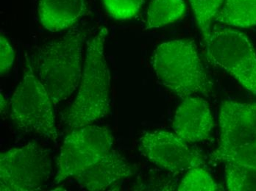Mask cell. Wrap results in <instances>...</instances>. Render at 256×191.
Instances as JSON below:
<instances>
[{"label": "cell", "instance_id": "15", "mask_svg": "<svg viewBox=\"0 0 256 191\" xmlns=\"http://www.w3.org/2000/svg\"><path fill=\"white\" fill-rule=\"evenodd\" d=\"M214 156L216 161L226 165L256 170V142L224 152H214Z\"/></svg>", "mask_w": 256, "mask_h": 191}, {"label": "cell", "instance_id": "3", "mask_svg": "<svg viewBox=\"0 0 256 191\" xmlns=\"http://www.w3.org/2000/svg\"><path fill=\"white\" fill-rule=\"evenodd\" d=\"M152 66L158 82L182 99L207 94L210 88L198 48L190 40H172L159 45L152 56Z\"/></svg>", "mask_w": 256, "mask_h": 191}, {"label": "cell", "instance_id": "13", "mask_svg": "<svg viewBox=\"0 0 256 191\" xmlns=\"http://www.w3.org/2000/svg\"><path fill=\"white\" fill-rule=\"evenodd\" d=\"M214 21L236 27L256 25V0H226Z\"/></svg>", "mask_w": 256, "mask_h": 191}, {"label": "cell", "instance_id": "16", "mask_svg": "<svg viewBox=\"0 0 256 191\" xmlns=\"http://www.w3.org/2000/svg\"><path fill=\"white\" fill-rule=\"evenodd\" d=\"M226 181L230 191H256V170L226 165Z\"/></svg>", "mask_w": 256, "mask_h": 191}, {"label": "cell", "instance_id": "2", "mask_svg": "<svg viewBox=\"0 0 256 191\" xmlns=\"http://www.w3.org/2000/svg\"><path fill=\"white\" fill-rule=\"evenodd\" d=\"M107 29L102 28L87 41L82 78L76 100L62 118L68 132L102 119L110 106V71L104 55Z\"/></svg>", "mask_w": 256, "mask_h": 191}, {"label": "cell", "instance_id": "18", "mask_svg": "<svg viewBox=\"0 0 256 191\" xmlns=\"http://www.w3.org/2000/svg\"><path fill=\"white\" fill-rule=\"evenodd\" d=\"M224 0H190L198 27L202 35L210 30V24Z\"/></svg>", "mask_w": 256, "mask_h": 191}, {"label": "cell", "instance_id": "4", "mask_svg": "<svg viewBox=\"0 0 256 191\" xmlns=\"http://www.w3.org/2000/svg\"><path fill=\"white\" fill-rule=\"evenodd\" d=\"M22 78L10 99V119L18 130L56 142L58 132L52 99L26 55Z\"/></svg>", "mask_w": 256, "mask_h": 191}, {"label": "cell", "instance_id": "6", "mask_svg": "<svg viewBox=\"0 0 256 191\" xmlns=\"http://www.w3.org/2000/svg\"><path fill=\"white\" fill-rule=\"evenodd\" d=\"M113 144V135L107 127L88 124L73 129L60 149L54 183L58 185L67 179L77 178L108 155Z\"/></svg>", "mask_w": 256, "mask_h": 191}, {"label": "cell", "instance_id": "9", "mask_svg": "<svg viewBox=\"0 0 256 191\" xmlns=\"http://www.w3.org/2000/svg\"><path fill=\"white\" fill-rule=\"evenodd\" d=\"M220 144L215 152L256 142V103L224 101L218 116Z\"/></svg>", "mask_w": 256, "mask_h": 191}, {"label": "cell", "instance_id": "20", "mask_svg": "<svg viewBox=\"0 0 256 191\" xmlns=\"http://www.w3.org/2000/svg\"><path fill=\"white\" fill-rule=\"evenodd\" d=\"M14 50L10 41L2 34L0 36V74L6 75L13 66Z\"/></svg>", "mask_w": 256, "mask_h": 191}, {"label": "cell", "instance_id": "19", "mask_svg": "<svg viewBox=\"0 0 256 191\" xmlns=\"http://www.w3.org/2000/svg\"><path fill=\"white\" fill-rule=\"evenodd\" d=\"M104 7L113 18L118 20L129 19L135 16L141 9L145 0H102Z\"/></svg>", "mask_w": 256, "mask_h": 191}, {"label": "cell", "instance_id": "14", "mask_svg": "<svg viewBox=\"0 0 256 191\" xmlns=\"http://www.w3.org/2000/svg\"><path fill=\"white\" fill-rule=\"evenodd\" d=\"M184 0H152L146 13V29L159 28L176 22L185 14Z\"/></svg>", "mask_w": 256, "mask_h": 191}, {"label": "cell", "instance_id": "10", "mask_svg": "<svg viewBox=\"0 0 256 191\" xmlns=\"http://www.w3.org/2000/svg\"><path fill=\"white\" fill-rule=\"evenodd\" d=\"M214 127V120L208 104L199 96L182 99L172 122L174 134L187 144L209 139Z\"/></svg>", "mask_w": 256, "mask_h": 191}, {"label": "cell", "instance_id": "12", "mask_svg": "<svg viewBox=\"0 0 256 191\" xmlns=\"http://www.w3.org/2000/svg\"><path fill=\"white\" fill-rule=\"evenodd\" d=\"M86 10L85 0H39L40 24L52 32L72 27Z\"/></svg>", "mask_w": 256, "mask_h": 191}, {"label": "cell", "instance_id": "1", "mask_svg": "<svg viewBox=\"0 0 256 191\" xmlns=\"http://www.w3.org/2000/svg\"><path fill=\"white\" fill-rule=\"evenodd\" d=\"M86 37L84 29H72L62 38L36 48L30 59L54 105L68 99L79 87Z\"/></svg>", "mask_w": 256, "mask_h": 191}, {"label": "cell", "instance_id": "21", "mask_svg": "<svg viewBox=\"0 0 256 191\" xmlns=\"http://www.w3.org/2000/svg\"><path fill=\"white\" fill-rule=\"evenodd\" d=\"M0 97H1V113L2 114L3 113H6V111H7L8 103L2 94L0 95Z\"/></svg>", "mask_w": 256, "mask_h": 191}, {"label": "cell", "instance_id": "17", "mask_svg": "<svg viewBox=\"0 0 256 191\" xmlns=\"http://www.w3.org/2000/svg\"><path fill=\"white\" fill-rule=\"evenodd\" d=\"M180 191H216L222 187L215 182L210 173L202 167L190 169L185 175L178 189Z\"/></svg>", "mask_w": 256, "mask_h": 191}, {"label": "cell", "instance_id": "11", "mask_svg": "<svg viewBox=\"0 0 256 191\" xmlns=\"http://www.w3.org/2000/svg\"><path fill=\"white\" fill-rule=\"evenodd\" d=\"M132 166L116 151L87 168L76 179L84 189L92 191L107 190L134 175Z\"/></svg>", "mask_w": 256, "mask_h": 191}, {"label": "cell", "instance_id": "8", "mask_svg": "<svg viewBox=\"0 0 256 191\" xmlns=\"http://www.w3.org/2000/svg\"><path fill=\"white\" fill-rule=\"evenodd\" d=\"M140 151L150 162L172 173L205 165L204 157L174 133L163 130L148 132L140 138Z\"/></svg>", "mask_w": 256, "mask_h": 191}, {"label": "cell", "instance_id": "7", "mask_svg": "<svg viewBox=\"0 0 256 191\" xmlns=\"http://www.w3.org/2000/svg\"><path fill=\"white\" fill-rule=\"evenodd\" d=\"M52 161L49 152L34 143L2 152L0 190L32 191L40 189L49 180Z\"/></svg>", "mask_w": 256, "mask_h": 191}, {"label": "cell", "instance_id": "5", "mask_svg": "<svg viewBox=\"0 0 256 191\" xmlns=\"http://www.w3.org/2000/svg\"><path fill=\"white\" fill-rule=\"evenodd\" d=\"M204 37L210 61L256 95V52L249 38L232 29H210Z\"/></svg>", "mask_w": 256, "mask_h": 191}]
</instances>
